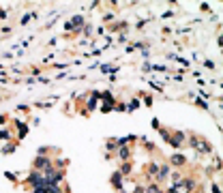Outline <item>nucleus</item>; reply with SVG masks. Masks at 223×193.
<instances>
[{"mask_svg": "<svg viewBox=\"0 0 223 193\" xmlns=\"http://www.w3.org/2000/svg\"><path fill=\"white\" fill-rule=\"evenodd\" d=\"M120 157H125V159H127V157H129V150H127V148H120Z\"/></svg>", "mask_w": 223, "mask_h": 193, "instance_id": "3", "label": "nucleus"}, {"mask_svg": "<svg viewBox=\"0 0 223 193\" xmlns=\"http://www.w3.org/2000/svg\"><path fill=\"white\" fill-rule=\"evenodd\" d=\"M172 161H176V163H184V157H180V154H176Z\"/></svg>", "mask_w": 223, "mask_h": 193, "instance_id": "2", "label": "nucleus"}, {"mask_svg": "<svg viewBox=\"0 0 223 193\" xmlns=\"http://www.w3.org/2000/svg\"><path fill=\"white\" fill-rule=\"evenodd\" d=\"M112 183H114V187H116V189H120V172L112 176Z\"/></svg>", "mask_w": 223, "mask_h": 193, "instance_id": "1", "label": "nucleus"}]
</instances>
